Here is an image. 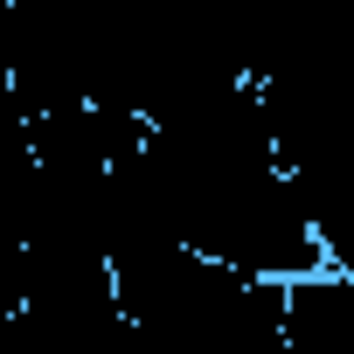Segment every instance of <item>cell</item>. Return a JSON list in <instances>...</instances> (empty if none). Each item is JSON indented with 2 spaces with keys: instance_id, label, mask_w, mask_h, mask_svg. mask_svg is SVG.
Here are the masks:
<instances>
[{
  "instance_id": "cell-1",
  "label": "cell",
  "mask_w": 354,
  "mask_h": 354,
  "mask_svg": "<svg viewBox=\"0 0 354 354\" xmlns=\"http://www.w3.org/2000/svg\"><path fill=\"white\" fill-rule=\"evenodd\" d=\"M153 181L167 195L174 236L243 278H306L326 271V250L278 167L264 104L250 84H230L188 111L146 125L139 139Z\"/></svg>"
},
{
  "instance_id": "cell-2",
  "label": "cell",
  "mask_w": 354,
  "mask_h": 354,
  "mask_svg": "<svg viewBox=\"0 0 354 354\" xmlns=\"http://www.w3.org/2000/svg\"><path fill=\"white\" fill-rule=\"evenodd\" d=\"M15 333H21V354H146V340L125 319L111 285L35 292V299H21Z\"/></svg>"
},
{
  "instance_id": "cell-3",
  "label": "cell",
  "mask_w": 354,
  "mask_h": 354,
  "mask_svg": "<svg viewBox=\"0 0 354 354\" xmlns=\"http://www.w3.org/2000/svg\"><path fill=\"white\" fill-rule=\"evenodd\" d=\"M285 354H354V285L340 271L285 278Z\"/></svg>"
}]
</instances>
